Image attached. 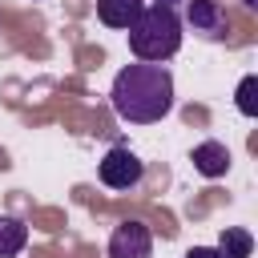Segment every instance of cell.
<instances>
[{
  "label": "cell",
  "instance_id": "obj_10",
  "mask_svg": "<svg viewBox=\"0 0 258 258\" xmlns=\"http://www.w3.org/2000/svg\"><path fill=\"white\" fill-rule=\"evenodd\" d=\"M238 113L242 117H258V77L246 73L238 81Z\"/></svg>",
  "mask_w": 258,
  "mask_h": 258
},
{
  "label": "cell",
  "instance_id": "obj_11",
  "mask_svg": "<svg viewBox=\"0 0 258 258\" xmlns=\"http://www.w3.org/2000/svg\"><path fill=\"white\" fill-rule=\"evenodd\" d=\"M185 258H222V254H218V246H194V250H185Z\"/></svg>",
  "mask_w": 258,
  "mask_h": 258
},
{
  "label": "cell",
  "instance_id": "obj_4",
  "mask_svg": "<svg viewBox=\"0 0 258 258\" xmlns=\"http://www.w3.org/2000/svg\"><path fill=\"white\" fill-rule=\"evenodd\" d=\"M109 258H153V234L145 222L125 218L109 234Z\"/></svg>",
  "mask_w": 258,
  "mask_h": 258
},
{
  "label": "cell",
  "instance_id": "obj_3",
  "mask_svg": "<svg viewBox=\"0 0 258 258\" xmlns=\"http://www.w3.org/2000/svg\"><path fill=\"white\" fill-rule=\"evenodd\" d=\"M141 173H145V161H141L129 145H113V149L97 161V177H101V185H109V189H133V185L141 181Z\"/></svg>",
  "mask_w": 258,
  "mask_h": 258
},
{
  "label": "cell",
  "instance_id": "obj_9",
  "mask_svg": "<svg viewBox=\"0 0 258 258\" xmlns=\"http://www.w3.org/2000/svg\"><path fill=\"white\" fill-rule=\"evenodd\" d=\"M218 254L222 258H250L254 254V234L242 230V226H226L222 238H218Z\"/></svg>",
  "mask_w": 258,
  "mask_h": 258
},
{
  "label": "cell",
  "instance_id": "obj_8",
  "mask_svg": "<svg viewBox=\"0 0 258 258\" xmlns=\"http://www.w3.org/2000/svg\"><path fill=\"white\" fill-rule=\"evenodd\" d=\"M28 242V226L12 214H0V258H16Z\"/></svg>",
  "mask_w": 258,
  "mask_h": 258
},
{
  "label": "cell",
  "instance_id": "obj_1",
  "mask_svg": "<svg viewBox=\"0 0 258 258\" xmlns=\"http://www.w3.org/2000/svg\"><path fill=\"white\" fill-rule=\"evenodd\" d=\"M113 113L129 125H153L173 109V77L165 64H125L109 89Z\"/></svg>",
  "mask_w": 258,
  "mask_h": 258
},
{
  "label": "cell",
  "instance_id": "obj_5",
  "mask_svg": "<svg viewBox=\"0 0 258 258\" xmlns=\"http://www.w3.org/2000/svg\"><path fill=\"white\" fill-rule=\"evenodd\" d=\"M185 24L194 32H202L206 40H218L226 32V12H222L218 0H189L185 4Z\"/></svg>",
  "mask_w": 258,
  "mask_h": 258
},
{
  "label": "cell",
  "instance_id": "obj_12",
  "mask_svg": "<svg viewBox=\"0 0 258 258\" xmlns=\"http://www.w3.org/2000/svg\"><path fill=\"white\" fill-rule=\"evenodd\" d=\"M153 4H165V8H173V4H177V0H153Z\"/></svg>",
  "mask_w": 258,
  "mask_h": 258
},
{
  "label": "cell",
  "instance_id": "obj_2",
  "mask_svg": "<svg viewBox=\"0 0 258 258\" xmlns=\"http://www.w3.org/2000/svg\"><path fill=\"white\" fill-rule=\"evenodd\" d=\"M129 48L145 64H165L181 48V16L165 4H145L141 16L129 24Z\"/></svg>",
  "mask_w": 258,
  "mask_h": 258
},
{
  "label": "cell",
  "instance_id": "obj_13",
  "mask_svg": "<svg viewBox=\"0 0 258 258\" xmlns=\"http://www.w3.org/2000/svg\"><path fill=\"white\" fill-rule=\"evenodd\" d=\"M242 4H246V8H258V0H242Z\"/></svg>",
  "mask_w": 258,
  "mask_h": 258
},
{
  "label": "cell",
  "instance_id": "obj_6",
  "mask_svg": "<svg viewBox=\"0 0 258 258\" xmlns=\"http://www.w3.org/2000/svg\"><path fill=\"white\" fill-rule=\"evenodd\" d=\"M189 161H194V169H198L202 177H226V169H230V149H226L222 141H202V145H194Z\"/></svg>",
  "mask_w": 258,
  "mask_h": 258
},
{
  "label": "cell",
  "instance_id": "obj_7",
  "mask_svg": "<svg viewBox=\"0 0 258 258\" xmlns=\"http://www.w3.org/2000/svg\"><path fill=\"white\" fill-rule=\"evenodd\" d=\"M141 8H145V0H97V16H101V24H109V28H125V32H129V24L141 16Z\"/></svg>",
  "mask_w": 258,
  "mask_h": 258
}]
</instances>
